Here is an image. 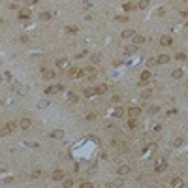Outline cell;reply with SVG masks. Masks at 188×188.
<instances>
[{"mask_svg":"<svg viewBox=\"0 0 188 188\" xmlns=\"http://www.w3.org/2000/svg\"><path fill=\"white\" fill-rule=\"evenodd\" d=\"M49 137H51V139H62V137H64V130H53Z\"/></svg>","mask_w":188,"mask_h":188,"instance_id":"1","label":"cell"},{"mask_svg":"<svg viewBox=\"0 0 188 188\" xmlns=\"http://www.w3.org/2000/svg\"><path fill=\"white\" fill-rule=\"evenodd\" d=\"M53 179H55V181H62V179H64V171H62V169H55V171H53Z\"/></svg>","mask_w":188,"mask_h":188,"instance_id":"2","label":"cell"},{"mask_svg":"<svg viewBox=\"0 0 188 188\" xmlns=\"http://www.w3.org/2000/svg\"><path fill=\"white\" fill-rule=\"evenodd\" d=\"M139 113H141V109H139V107H130V109H128V115H130V119H136V117L139 115Z\"/></svg>","mask_w":188,"mask_h":188,"instance_id":"3","label":"cell"},{"mask_svg":"<svg viewBox=\"0 0 188 188\" xmlns=\"http://www.w3.org/2000/svg\"><path fill=\"white\" fill-rule=\"evenodd\" d=\"M134 45H141V43L145 42V36H141V34H134Z\"/></svg>","mask_w":188,"mask_h":188,"instance_id":"4","label":"cell"},{"mask_svg":"<svg viewBox=\"0 0 188 188\" xmlns=\"http://www.w3.org/2000/svg\"><path fill=\"white\" fill-rule=\"evenodd\" d=\"M117 173H119V175H126V173H130V166H126V164H122V166H119V169H117Z\"/></svg>","mask_w":188,"mask_h":188,"instance_id":"5","label":"cell"},{"mask_svg":"<svg viewBox=\"0 0 188 188\" xmlns=\"http://www.w3.org/2000/svg\"><path fill=\"white\" fill-rule=\"evenodd\" d=\"M30 124H32V122H30V119H21V120H19V126H21L23 130H28Z\"/></svg>","mask_w":188,"mask_h":188,"instance_id":"6","label":"cell"},{"mask_svg":"<svg viewBox=\"0 0 188 188\" xmlns=\"http://www.w3.org/2000/svg\"><path fill=\"white\" fill-rule=\"evenodd\" d=\"M169 62V56L167 55H160L158 58H156V64H167Z\"/></svg>","mask_w":188,"mask_h":188,"instance_id":"7","label":"cell"},{"mask_svg":"<svg viewBox=\"0 0 188 188\" xmlns=\"http://www.w3.org/2000/svg\"><path fill=\"white\" fill-rule=\"evenodd\" d=\"M171 42H173L171 36H162V38H160V43H162V45H171Z\"/></svg>","mask_w":188,"mask_h":188,"instance_id":"8","label":"cell"},{"mask_svg":"<svg viewBox=\"0 0 188 188\" xmlns=\"http://www.w3.org/2000/svg\"><path fill=\"white\" fill-rule=\"evenodd\" d=\"M94 90H96V94H105L107 92V85H98Z\"/></svg>","mask_w":188,"mask_h":188,"instance_id":"9","label":"cell"},{"mask_svg":"<svg viewBox=\"0 0 188 188\" xmlns=\"http://www.w3.org/2000/svg\"><path fill=\"white\" fill-rule=\"evenodd\" d=\"M43 77H45V79H55V72H51V70H43Z\"/></svg>","mask_w":188,"mask_h":188,"instance_id":"10","label":"cell"},{"mask_svg":"<svg viewBox=\"0 0 188 188\" xmlns=\"http://www.w3.org/2000/svg\"><path fill=\"white\" fill-rule=\"evenodd\" d=\"M171 77H173V79H181V77H183V70H173Z\"/></svg>","mask_w":188,"mask_h":188,"instance_id":"11","label":"cell"},{"mask_svg":"<svg viewBox=\"0 0 188 188\" xmlns=\"http://www.w3.org/2000/svg\"><path fill=\"white\" fill-rule=\"evenodd\" d=\"M11 134V130L8 128V126H4V128H0V137H4V136H9Z\"/></svg>","mask_w":188,"mask_h":188,"instance_id":"12","label":"cell"},{"mask_svg":"<svg viewBox=\"0 0 188 188\" xmlns=\"http://www.w3.org/2000/svg\"><path fill=\"white\" fill-rule=\"evenodd\" d=\"M40 19H42V21H49V19H51V13H49V11L40 13Z\"/></svg>","mask_w":188,"mask_h":188,"instance_id":"13","label":"cell"},{"mask_svg":"<svg viewBox=\"0 0 188 188\" xmlns=\"http://www.w3.org/2000/svg\"><path fill=\"white\" fill-rule=\"evenodd\" d=\"M66 32H68L70 36H73V34H77V26H66Z\"/></svg>","mask_w":188,"mask_h":188,"instance_id":"14","label":"cell"},{"mask_svg":"<svg viewBox=\"0 0 188 188\" xmlns=\"http://www.w3.org/2000/svg\"><path fill=\"white\" fill-rule=\"evenodd\" d=\"M66 62H68L66 58H58L56 60V66H58V68H66Z\"/></svg>","mask_w":188,"mask_h":188,"instance_id":"15","label":"cell"},{"mask_svg":"<svg viewBox=\"0 0 188 188\" xmlns=\"http://www.w3.org/2000/svg\"><path fill=\"white\" fill-rule=\"evenodd\" d=\"M134 34H136L134 30H124V32H122V38H132Z\"/></svg>","mask_w":188,"mask_h":188,"instance_id":"16","label":"cell"},{"mask_svg":"<svg viewBox=\"0 0 188 188\" xmlns=\"http://www.w3.org/2000/svg\"><path fill=\"white\" fill-rule=\"evenodd\" d=\"M181 184H183V181H181L179 177H175V179L171 181V186H181Z\"/></svg>","mask_w":188,"mask_h":188,"instance_id":"17","label":"cell"},{"mask_svg":"<svg viewBox=\"0 0 188 188\" xmlns=\"http://www.w3.org/2000/svg\"><path fill=\"white\" fill-rule=\"evenodd\" d=\"M94 94H96V90H94V89H87L85 90V96H87V98H90V96H94Z\"/></svg>","mask_w":188,"mask_h":188,"instance_id":"18","label":"cell"},{"mask_svg":"<svg viewBox=\"0 0 188 188\" xmlns=\"http://www.w3.org/2000/svg\"><path fill=\"white\" fill-rule=\"evenodd\" d=\"M147 6H149V0H141L139 4H137V8H141V9H145Z\"/></svg>","mask_w":188,"mask_h":188,"instance_id":"19","label":"cell"},{"mask_svg":"<svg viewBox=\"0 0 188 188\" xmlns=\"http://www.w3.org/2000/svg\"><path fill=\"white\" fill-rule=\"evenodd\" d=\"M166 166H167L166 162H160L158 166H156V171H158V173H160V171H164V167H166Z\"/></svg>","mask_w":188,"mask_h":188,"instance_id":"20","label":"cell"},{"mask_svg":"<svg viewBox=\"0 0 188 188\" xmlns=\"http://www.w3.org/2000/svg\"><path fill=\"white\" fill-rule=\"evenodd\" d=\"M19 19H21V21H26V19H28V13H26V11H21V13H19Z\"/></svg>","mask_w":188,"mask_h":188,"instance_id":"21","label":"cell"},{"mask_svg":"<svg viewBox=\"0 0 188 188\" xmlns=\"http://www.w3.org/2000/svg\"><path fill=\"white\" fill-rule=\"evenodd\" d=\"M128 126H130V128H136V126H137L136 119H130V120H128Z\"/></svg>","mask_w":188,"mask_h":188,"instance_id":"22","label":"cell"},{"mask_svg":"<svg viewBox=\"0 0 188 188\" xmlns=\"http://www.w3.org/2000/svg\"><path fill=\"white\" fill-rule=\"evenodd\" d=\"M72 184H73L72 181H70V179H66L64 183H62V186H64V188H70V186H72Z\"/></svg>","mask_w":188,"mask_h":188,"instance_id":"23","label":"cell"},{"mask_svg":"<svg viewBox=\"0 0 188 188\" xmlns=\"http://www.w3.org/2000/svg\"><path fill=\"white\" fill-rule=\"evenodd\" d=\"M40 175H42V171H40V169L32 171V179H36V177H40Z\"/></svg>","mask_w":188,"mask_h":188,"instance_id":"24","label":"cell"},{"mask_svg":"<svg viewBox=\"0 0 188 188\" xmlns=\"http://www.w3.org/2000/svg\"><path fill=\"white\" fill-rule=\"evenodd\" d=\"M132 8H136V6H134V4H130V2H128V4H124V9H126V11H130Z\"/></svg>","mask_w":188,"mask_h":188,"instance_id":"25","label":"cell"},{"mask_svg":"<svg viewBox=\"0 0 188 188\" xmlns=\"http://www.w3.org/2000/svg\"><path fill=\"white\" fill-rule=\"evenodd\" d=\"M117 19V21H120V23H124V21H128V17H126V15H122V17H120V15H119V17H115Z\"/></svg>","mask_w":188,"mask_h":188,"instance_id":"26","label":"cell"},{"mask_svg":"<svg viewBox=\"0 0 188 188\" xmlns=\"http://www.w3.org/2000/svg\"><path fill=\"white\" fill-rule=\"evenodd\" d=\"M186 56H184V53H177V60H184Z\"/></svg>","mask_w":188,"mask_h":188,"instance_id":"27","label":"cell"},{"mask_svg":"<svg viewBox=\"0 0 188 188\" xmlns=\"http://www.w3.org/2000/svg\"><path fill=\"white\" fill-rule=\"evenodd\" d=\"M81 188H92V184H89V183H81Z\"/></svg>","mask_w":188,"mask_h":188,"instance_id":"28","label":"cell"},{"mask_svg":"<svg viewBox=\"0 0 188 188\" xmlns=\"http://www.w3.org/2000/svg\"><path fill=\"white\" fill-rule=\"evenodd\" d=\"M141 96H143V98H149V96H150V90H145V92L141 94Z\"/></svg>","mask_w":188,"mask_h":188,"instance_id":"29","label":"cell"},{"mask_svg":"<svg viewBox=\"0 0 188 188\" xmlns=\"http://www.w3.org/2000/svg\"><path fill=\"white\" fill-rule=\"evenodd\" d=\"M36 2H38V0H26V4H30V6H32V4H36Z\"/></svg>","mask_w":188,"mask_h":188,"instance_id":"30","label":"cell"},{"mask_svg":"<svg viewBox=\"0 0 188 188\" xmlns=\"http://www.w3.org/2000/svg\"><path fill=\"white\" fill-rule=\"evenodd\" d=\"M183 2H188V0H183Z\"/></svg>","mask_w":188,"mask_h":188,"instance_id":"31","label":"cell"},{"mask_svg":"<svg viewBox=\"0 0 188 188\" xmlns=\"http://www.w3.org/2000/svg\"><path fill=\"white\" fill-rule=\"evenodd\" d=\"M186 26H188V25H186Z\"/></svg>","mask_w":188,"mask_h":188,"instance_id":"32","label":"cell"}]
</instances>
